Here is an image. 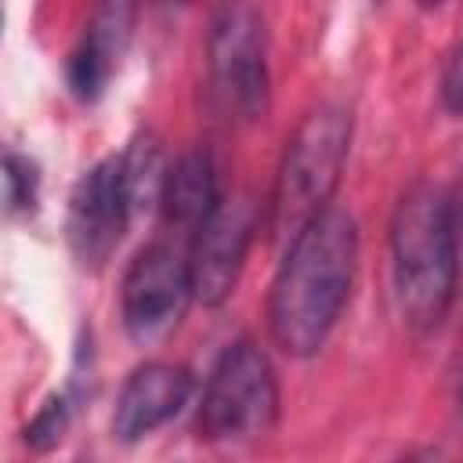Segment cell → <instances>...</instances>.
Wrapping results in <instances>:
<instances>
[{
    "label": "cell",
    "instance_id": "6da1fadb",
    "mask_svg": "<svg viewBox=\"0 0 463 463\" xmlns=\"http://www.w3.org/2000/svg\"><path fill=\"white\" fill-rule=\"evenodd\" d=\"M358 268V228L347 210L329 206L289 246L271 282L268 326L275 344L293 354H315L344 315Z\"/></svg>",
    "mask_w": 463,
    "mask_h": 463
},
{
    "label": "cell",
    "instance_id": "7a4b0ae2",
    "mask_svg": "<svg viewBox=\"0 0 463 463\" xmlns=\"http://www.w3.org/2000/svg\"><path fill=\"white\" fill-rule=\"evenodd\" d=\"M391 275L405 326L430 333L449 315L459 260L449 228V195L434 184L409 188L391 217Z\"/></svg>",
    "mask_w": 463,
    "mask_h": 463
},
{
    "label": "cell",
    "instance_id": "3957f363",
    "mask_svg": "<svg viewBox=\"0 0 463 463\" xmlns=\"http://www.w3.org/2000/svg\"><path fill=\"white\" fill-rule=\"evenodd\" d=\"M347 145H351L347 109L318 105L300 119V127L286 141L271 192L268 232L275 239L289 246L318 213L329 210V199L340 184V170L347 163Z\"/></svg>",
    "mask_w": 463,
    "mask_h": 463
},
{
    "label": "cell",
    "instance_id": "277c9868",
    "mask_svg": "<svg viewBox=\"0 0 463 463\" xmlns=\"http://www.w3.org/2000/svg\"><path fill=\"white\" fill-rule=\"evenodd\" d=\"M279 416V383L253 340H235L217 358L199 405V438L217 452H242L268 438Z\"/></svg>",
    "mask_w": 463,
    "mask_h": 463
},
{
    "label": "cell",
    "instance_id": "5b68a950",
    "mask_svg": "<svg viewBox=\"0 0 463 463\" xmlns=\"http://www.w3.org/2000/svg\"><path fill=\"white\" fill-rule=\"evenodd\" d=\"M210 87L232 119L253 123L268 109V29L250 4L217 7L206 33Z\"/></svg>",
    "mask_w": 463,
    "mask_h": 463
},
{
    "label": "cell",
    "instance_id": "8992f818",
    "mask_svg": "<svg viewBox=\"0 0 463 463\" xmlns=\"http://www.w3.org/2000/svg\"><path fill=\"white\" fill-rule=\"evenodd\" d=\"M195 300L192 286V268H188V250H177L174 242H148L137 250L123 275V293H119V311L130 340L137 344H159L166 340L188 304Z\"/></svg>",
    "mask_w": 463,
    "mask_h": 463
},
{
    "label": "cell",
    "instance_id": "52a82bcc",
    "mask_svg": "<svg viewBox=\"0 0 463 463\" xmlns=\"http://www.w3.org/2000/svg\"><path fill=\"white\" fill-rule=\"evenodd\" d=\"M134 221L127 188H123V163L119 156L98 159L80 174L69 195V217H65V239L72 257L98 271L116 253L127 224Z\"/></svg>",
    "mask_w": 463,
    "mask_h": 463
},
{
    "label": "cell",
    "instance_id": "ba28073f",
    "mask_svg": "<svg viewBox=\"0 0 463 463\" xmlns=\"http://www.w3.org/2000/svg\"><path fill=\"white\" fill-rule=\"evenodd\" d=\"M253 235H257V206L246 195H232L210 213V221L188 242L195 300H203L206 307H217L232 297L242 275L246 253L253 246Z\"/></svg>",
    "mask_w": 463,
    "mask_h": 463
},
{
    "label": "cell",
    "instance_id": "9c48e42d",
    "mask_svg": "<svg viewBox=\"0 0 463 463\" xmlns=\"http://www.w3.org/2000/svg\"><path fill=\"white\" fill-rule=\"evenodd\" d=\"M192 394V373L174 362H145L137 365L112 409V434L127 445L148 438L156 427L174 420Z\"/></svg>",
    "mask_w": 463,
    "mask_h": 463
},
{
    "label": "cell",
    "instance_id": "30bf717a",
    "mask_svg": "<svg viewBox=\"0 0 463 463\" xmlns=\"http://www.w3.org/2000/svg\"><path fill=\"white\" fill-rule=\"evenodd\" d=\"M130 29H134V7L130 4H105L90 14V22L83 25L80 43L69 54L65 76L69 87L80 101H98L130 43Z\"/></svg>",
    "mask_w": 463,
    "mask_h": 463
},
{
    "label": "cell",
    "instance_id": "8fae6325",
    "mask_svg": "<svg viewBox=\"0 0 463 463\" xmlns=\"http://www.w3.org/2000/svg\"><path fill=\"white\" fill-rule=\"evenodd\" d=\"M221 203V174L206 148H192L177 163H170L159 213L174 232L195 235Z\"/></svg>",
    "mask_w": 463,
    "mask_h": 463
},
{
    "label": "cell",
    "instance_id": "7c38bea8",
    "mask_svg": "<svg viewBox=\"0 0 463 463\" xmlns=\"http://www.w3.org/2000/svg\"><path fill=\"white\" fill-rule=\"evenodd\" d=\"M119 163H123V188H127L130 213L141 217L148 210H159L163 188H166V174H170L159 141L152 134H137L130 141V148L119 156Z\"/></svg>",
    "mask_w": 463,
    "mask_h": 463
},
{
    "label": "cell",
    "instance_id": "4fadbf2b",
    "mask_svg": "<svg viewBox=\"0 0 463 463\" xmlns=\"http://www.w3.org/2000/svg\"><path fill=\"white\" fill-rule=\"evenodd\" d=\"M76 402H80V383H72V387L51 394V398L36 409V416L25 423V434H22L25 445H29L33 452H47V449H54V445L61 441V434H65L72 412H76Z\"/></svg>",
    "mask_w": 463,
    "mask_h": 463
},
{
    "label": "cell",
    "instance_id": "5bb4252c",
    "mask_svg": "<svg viewBox=\"0 0 463 463\" xmlns=\"http://www.w3.org/2000/svg\"><path fill=\"white\" fill-rule=\"evenodd\" d=\"M4 195L11 213H33L40 199V170L29 156L7 148L4 156Z\"/></svg>",
    "mask_w": 463,
    "mask_h": 463
},
{
    "label": "cell",
    "instance_id": "9a60e30c",
    "mask_svg": "<svg viewBox=\"0 0 463 463\" xmlns=\"http://www.w3.org/2000/svg\"><path fill=\"white\" fill-rule=\"evenodd\" d=\"M441 98L452 112H463V36H459L456 51L449 54V65L441 76Z\"/></svg>",
    "mask_w": 463,
    "mask_h": 463
},
{
    "label": "cell",
    "instance_id": "2e32d148",
    "mask_svg": "<svg viewBox=\"0 0 463 463\" xmlns=\"http://www.w3.org/2000/svg\"><path fill=\"white\" fill-rule=\"evenodd\" d=\"M449 228H452V246H456V260H459V275H463V177L449 192Z\"/></svg>",
    "mask_w": 463,
    "mask_h": 463
},
{
    "label": "cell",
    "instance_id": "e0dca14e",
    "mask_svg": "<svg viewBox=\"0 0 463 463\" xmlns=\"http://www.w3.org/2000/svg\"><path fill=\"white\" fill-rule=\"evenodd\" d=\"M394 463H449V459L438 445H420V449H409L405 456H398Z\"/></svg>",
    "mask_w": 463,
    "mask_h": 463
},
{
    "label": "cell",
    "instance_id": "ac0fdd59",
    "mask_svg": "<svg viewBox=\"0 0 463 463\" xmlns=\"http://www.w3.org/2000/svg\"><path fill=\"white\" fill-rule=\"evenodd\" d=\"M459 409H463V376H459Z\"/></svg>",
    "mask_w": 463,
    "mask_h": 463
}]
</instances>
